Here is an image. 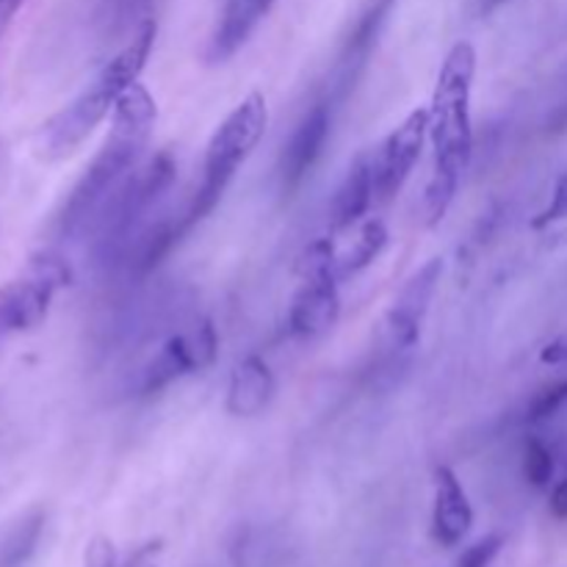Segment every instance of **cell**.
Wrapping results in <instances>:
<instances>
[{
    "mask_svg": "<svg viewBox=\"0 0 567 567\" xmlns=\"http://www.w3.org/2000/svg\"><path fill=\"white\" fill-rule=\"evenodd\" d=\"M153 0H103V28L109 33H125L131 25H142Z\"/></svg>",
    "mask_w": 567,
    "mask_h": 567,
    "instance_id": "cell-19",
    "label": "cell"
},
{
    "mask_svg": "<svg viewBox=\"0 0 567 567\" xmlns=\"http://www.w3.org/2000/svg\"><path fill=\"white\" fill-rule=\"evenodd\" d=\"M332 111H336V105L327 97L313 103L308 114L299 120V125L293 127L291 138L282 144L280 161H277V175H280V188L286 194L297 192L305 183V177L319 164L321 155H324V147L332 133Z\"/></svg>",
    "mask_w": 567,
    "mask_h": 567,
    "instance_id": "cell-12",
    "label": "cell"
},
{
    "mask_svg": "<svg viewBox=\"0 0 567 567\" xmlns=\"http://www.w3.org/2000/svg\"><path fill=\"white\" fill-rule=\"evenodd\" d=\"M25 3L28 0H0V39L9 33V28L14 25L17 14H20Z\"/></svg>",
    "mask_w": 567,
    "mask_h": 567,
    "instance_id": "cell-25",
    "label": "cell"
},
{
    "mask_svg": "<svg viewBox=\"0 0 567 567\" xmlns=\"http://www.w3.org/2000/svg\"><path fill=\"white\" fill-rule=\"evenodd\" d=\"M504 3H509V0H482V9H498V6H504Z\"/></svg>",
    "mask_w": 567,
    "mask_h": 567,
    "instance_id": "cell-27",
    "label": "cell"
},
{
    "mask_svg": "<svg viewBox=\"0 0 567 567\" xmlns=\"http://www.w3.org/2000/svg\"><path fill=\"white\" fill-rule=\"evenodd\" d=\"M565 404H567V380L537 393V396L529 402V408H526L524 421L526 424H540V421L554 419Z\"/></svg>",
    "mask_w": 567,
    "mask_h": 567,
    "instance_id": "cell-21",
    "label": "cell"
},
{
    "mask_svg": "<svg viewBox=\"0 0 567 567\" xmlns=\"http://www.w3.org/2000/svg\"><path fill=\"white\" fill-rule=\"evenodd\" d=\"M524 476L532 487H546L554 476V454L540 437L524 443Z\"/></svg>",
    "mask_w": 567,
    "mask_h": 567,
    "instance_id": "cell-20",
    "label": "cell"
},
{
    "mask_svg": "<svg viewBox=\"0 0 567 567\" xmlns=\"http://www.w3.org/2000/svg\"><path fill=\"white\" fill-rule=\"evenodd\" d=\"M430 138V109H415L388 133L380 150H374L377 203H388L404 188Z\"/></svg>",
    "mask_w": 567,
    "mask_h": 567,
    "instance_id": "cell-10",
    "label": "cell"
},
{
    "mask_svg": "<svg viewBox=\"0 0 567 567\" xmlns=\"http://www.w3.org/2000/svg\"><path fill=\"white\" fill-rule=\"evenodd\" d=\"M341 282L332 271H299V288L288 305L286 330L297 341H313L338 324L341 316Z\"/></svg>",
    "mask_w": 567,
    "mask_h": 567,
    "instance_id": "cell-11",
    "label": "cell"
},
{
    "mask_svg": "<svg viewBox=\"0 0 567 567\" xmlns=\"http://www.w3.org/2000/svg\"><path fill=\"white\" fill-rule=\"evenodd\" d=\"M399 0H363L349 22L347 33L341 39V50L336 55V64L330 70V86H327V100L332 105H341L352 94L363 72L369 70V61L391 22L393 9Z\"/></svg>",
    "mask_w": 567,
    "mask_h": 567,
    "instance_id": "cell-8",
    "label": "cell"
},
{
    "mask_svg": "<svg viewBox=\"0 0 567 567\" xmlns=\"http://www.w3.org/2000/svg\"><path fill=\"white\" fill-rule=\"evenodd\" d=\"M275 391L277 382L269 363L264 358H258V354H247L233 369L230 382H227L225 408L236 419H258L271 404Z\"/></svg>",
    "mask_w": 567,
    "mask_h": 567,
    "instance_id": "cell-15",
    "label": "cell"
},
{
    "mask_svg": "<svg viewBox=\"0 0 567 567\" xmlns=\"http://www.w3.org/2000/svg\"><path fill=\"white\" fill-rule=\"evenodd\" d=\"M219 354V336L210 319H194L183 330L172 332L153 354L147 363L136 371L131 382L133 396H155L166 391L175 382L186 377L203 374L205 369L216 363Z\"/></svg>",
    "mask_w": 567,
    "mask_h": 567,
    "instance_id": "cell-7",
    "label": "cell"
},
{
    "mask_svg": "<svg viewBox=\"0 0 567 567\" xmlns=\"http://www.w3.org/2000/svg\"><path fill=\"white\" fill-rule=\"evenodd\" d=\"M44 529V515L31 513L17 520L3 537H0V567H22L37 551V543Z\"/></svg>",
    "mask_w": 567,
    "mask_h": 567,
    "instance_id": "cell-18",
    "label": "cell"
},
{
    "mask_svg": "<svg viewBox=\"0 0 567 567\" xmlns=\"http://www.w3.org/2000/svg\"><path fill=\"white\" fill-rule=\"evenodd\" d=\"M83 567H116V548L109 537H94L83 557Z\"/></svg>",
    "mask_w": 567,
    "mask_h": 567,
    "instance_id": "cell-23",
    "label": "cell"
},
{
    "mask_svg": "<svg viewBox=\"0 0 567 567\" xmlns=\"http://www.w3.org/2000/svg\"><path fill=\"white\" fill-rule=\"evenodd\" d=\"M474 78V44L457 42L443 59L430 103V142L435 150V164L424 188V216L430 227H435L449 214L474 155V122H471Z\"/></svg>",
    "mask_w": 567,
    "mask_h": 567,
    "instance_id": "cell-1",
    "label": "cell"
},
{
    "mask_svg": "<svg viewBox=\"0 0 567 567\" xmlns=\"http://www.w3.org/2000/svg\"><path fill=\"white\" fill-rule=\"evenodd\" d=\"M388 227L382 219H365L360 221L358 230H354L352 241L347 247H338L336 244V277L338 280H349V277L360 275L363 269H369L377 258L382 255V249L388 247Z\"/></svg>",
    "mask_w": 567,
    "mask_h": 567,
    "instance_id": "cell-17",
    "label": "cell"
},
{
    "mask_svg": "<svg viewBox=\"0 0 567 567\" xmlns=\"http://www.w3.org/2000/svg\"><path fill=\"white\" fill-rule=\"evenodd\" d=\"M271 6H275V0H227L225 11L219 17V25H216L214 37H210L208 53H205L208 64L230 61L247 44V39L252 37L260 20L269 14Z\"/></svg>",
    "mask_w": 567,
    "mask_h": 567,
    "instance_id": "cell-16",
    "label": "cell"
},
{
    "mask_svg": "<svg viewBox=\"0 0 567 567\" xmlns=\"http://www.w3.org/2000/svg\"><path fill=\"white\" fill-rule=\"evenodd\" d=\"M551 513L557 515V518H567V476L563 482H559L557 487H554L551 493Z\"/></svg>",
    "mask_w": 567,
    "mask_h": 567,
    "instance_id": "cell-26",
    "label": "cell"
},
{
    "mask_svg": "<svg viewBox=\"0 0 567 567\" xmlns=\"http://www.w3.org/2000/svg\"><path fill=\"white\" fill-rule=\"evenodd\" d=\"M559 221H567V172L559 177L557 186H554L551 203L532 219V227L535 230H546V227L559 225Z\"/></svg>",
    "mask_w": 567,
    "mask_h": 567,
    "instance_id": "cell-22",
    "label": "cell"
},
{
    "mask_svg": "<svg viewBox=\"0 0 567 567\" xmlns=\"http://www.w3.org/2000/svg\"><path fill=\"white\" fill-rule=\"evenodd\" d=\"M540 360L546 365H554V369H565L567 365V332L554 338L551 343H546V349L540 352Z\"/></svg>",
    "mask_w": 567,
    "mask_h": 567,
    "instance_id": "cell-24",
    "label": "cell"
},
{
    "mask_svg": "<svg viewBox=\"0 0 567 567\" xmlns=\"http://www.w3.org/2000/svg\"><path fill=\"white\" fill-rule=\"evenodd\" d=\"M443 258H430L410 280L404 282L402 291L393 297L385 319H382V343L391 354L413 352L424 332L426 316H430L432 299L441 288Z\"/></svg>",
    "mask_w": 567,
    "mask_h": 567,
    "instance_id": "cell-9",
    "label": "cell"
},
{
    "mask_svg": "<svg viewBox=\"0 0 567 567\" xmlns=\"http://www.w3.org/2000/svg\"><path fill=\"white\" fill-rule=\"evenodd\" d=\"M377 203V177H374V155L363 153L352 166L347 177L332 194V203L327 216H330V233L352 230L360 225L371 205Z\"/></svg>",
    "mask_w": 567,
    "mask_h": 567,
    "instance_id": "cell-14",
    "label": "cell"
},
{
    "mask_svg": "<svg viewBox=\"0 0 567 567\" xmlns=\"http://www.w3.org/2000/svg\"><path fill=\"white\" fill-rule=\"evenodd\" d=\"M177 175V161L169 150H161L153 158L138 164L120 186L114 188L103 208L89 225L92 236V264L103 271H116L127 244L144 227V216L172 188Z\"/></svg>",
    "mask_w": 567,
    "mask_h": 567,
    "instance_id": "cell-4",
    "label": "cell"
},
{
    "mask_svg": "<svg viewBox=\"0 0 567 567\" xmlns=\"http://www.w3.org/2000/svg\"><path fill=\"white\" fill-rule=\"evenodd\" d=\"M474 526V507L468 502L463 482L452 468H435V507H432V537L441 546L454 548L468 537Z\"/></svg>",
    "mask_w": 567,
    "mask_h": 567,
    "instance_id": "cell-13",
    "label": "cell"
},
{
    "mask_svg": "<svg viewBox=\"0 0 567 567\" xmlns=\"http://www.w3.org/2000/svg\"><path fill=\"white\" fill-rule=\"evenodd\" d=\"M155 120H158V105L142 83H133L131 89L122 92L114 105V114H111L109 136L100 144L97 155L89 161L75 186L70 188L59 216H55V236L78 238L89 230L105 199L138 166L150 138H153Z\"/></svg>",
    "mask_w": 567,
    "mask_h": 567,
    "instance_id": "cell-2",
    "label": "cell"
},
{
    "mask_svg": "<svg viewBox=\"0 0 567 567\" xmlns=\"http://www.w3.org/2000/svg\"><path fill=\"white\" fill-rule=\"evenodd\" d=\"M155 25L153 17L136 25L131 42L97 72L92 83H89L86 92L78 94L70 105H64L61 111H55L37 133V153L44 161H61L70 158L94 131H97L100 122L109 114H114L116 100L122 97L125 89H131L133 83H138V75L147 66L150 53H153Z\"/></svg>",
    "mask_w": 567,
    "mask_h": 567,
    "instance_id": "cell-3",
    "label": "cell"
},
{
    "mask_svg": "<svg viewBox=\"0 0 567 567\" xmlns=\"http://www.w3.org/2000/svg\"><path fill=\"white\" fill-rule=\"evenodd\" d=\"M72 282L66 258L42 249L28 260L25 271L0 288V338L28 332L48 319L53 299Z\"/></svg>",
    "mask_w": 567,
    "mask_h": 567,
    "instance_id": "cell-6",
    "label": "cell"
},
{
    "mask_svg": "<svg viewBox=\"0 0 567 567\" xmlns=\"http://www.w3.org/2000/svg\"><path fill=\"white\" fill-rule=\"evenodd\" d=\"M266 127H269V105H266L264 92H249L221 120V125L216 127L208 147H205L203 181H199L188 208L183 210L186 230H192L197 221H203L219 205L236 172L247 164V158L264 138Z\"/></svg>",
    "mask_w": 567,
    "mask_h": 567,
    "instance_id": "cell-5",
    "label": "cell"
},
{
    "mask_svg": "<svg viewBox=\"0 0 567 567\" xmlns=\"http://www.w3.org/2000/svg\"><path fill=\"white\" fill-rule=\"evenodd\" d=\"M457 567H468V565H465V563H460V565H457Z\"/></svg>",
    "mask_w": 567,
    "mask_h": 567,
    "instance_id": "cell-28",
    "label": "cell"
}]
</instances>
